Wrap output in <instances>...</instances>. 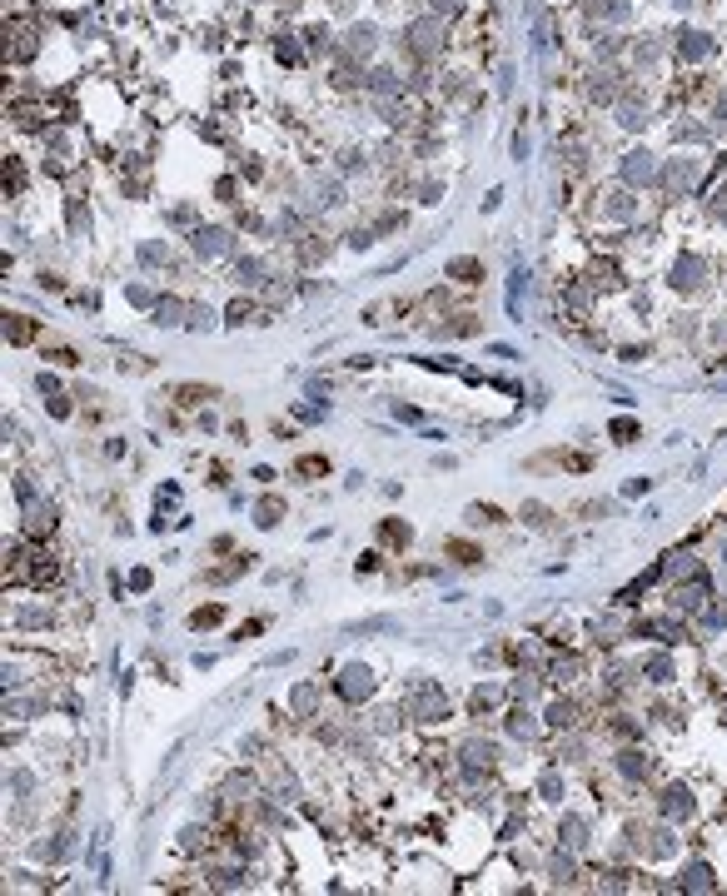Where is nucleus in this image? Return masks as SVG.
<instances>
[{"label": "nucleus", "mask_w": 727, "mask_h": 896, "mask_svg": "<svg viewBox=\"0 0 727 896\" xmlns=\"http://www.w3.org/2000/svg\"><path fill=\"white\" fill-rule=\"evenodd\" d=\"M409 712H414L419 722H439V717L448 712V697L434 687V682H419V687H409Z\"/></svg>", "instance_id": "nucleus-1"}, {"label": "nucleus", "mask_w": 727, "mask_h": 896, "mask_svg": "<svg viewBox=\"0 0 727 896\" xmlns=\"http://www.w3.org/2000/svg\"><path fill=\"white\" fill-rule=\"evenodd\" d=\"M374 687V677H369V668H344V677H339V692H344L349 702H359L364 692Z\"/></svg>", "instance_id": "nucleus-2"}, {"label": "nucleus", "mask_w": 727, "mask_h": 896, "mask_svg": "<svg viewBox=\"0 0 727 896\" xmlns=\"http://www.w3.org/2000/svg\"><path fill=\"white\" fill-rule=\"evenodd\" d=\"M195 249L204 254V259H209V254H215V259L229 254V229H195Z\"/></svg>", "instance_id": "nucleus-3"}, {"label": "nucleus", "mask_w": 727, "mask_h": 896, "mask_svg": "<svg viewBox=\"0 0 727 896\" xmlns=\"http://www.w3.org/2000/svg\"><path fill=\"white\" fill-rule=\"evenodd\" d=\"M653 155H643V149H638V155H628L623 160V180H633V184H653V164H648Z\"/></svg>", "instance_id": "nucleus-4"}, {"label": "nucleus", "mask_w": 727, "mask_h": 896, "mask_svg": "<svg viewBox=\"0 0 727 896\" xmlns=\"http://www.w3.org/2000/svg\"><path fill=\"white\" fill-rule=\"evenodd\" d=\"M6 339H10V344H30L35 324H30V319H20V314H6Z\"/></svg>", "instance_id": "nucleus-5"}, {"label": "nucleus", "mask_w": 727, "mask_h": 896, "mask_svg": "<svg viewBox=\"0 0 727 896\" xmlns=\"http://www.w3.org/2000/svg\"><path fill=\"white\" fill-rule=\"evenodd\" d=\"M697 279H702V264H697V259H677V269H673V284H677V289H693Z\"/></svg>", "instance_id": "nucleus-6"}, {"label": "nucleus", "mask_w": 727, "mask_h": 896, "mask_svg": "<svg viewBox=\"0 0 727 896\" xmlns=\"http://www.w3.org/2000/svg\"><path fill=\"white\" fill-rule=\"evenodd\" d=\"M688 180H697V164H693V160H682V164H673L668 175H662V184H668V189H682Z\"/></svg>", "instance_id": "nucleus-7"}, {"label": "nucleus", "mask_w": 727, "mask_h": 896, "mask_svg": "<svg viewBox=\"0 0 727 896\" xmlns=\"http://www.w3.org/2000/svg\"><path fill=\"white\" fill-rule=\"evenodd\" d=\"M280 513H284V503H280V498H264L260 508H254V518H260V528H274V523H280Z\"/></svg>", "instance_id": "nucleus-8"}, {"label": "nucleus", "mask_w": 727, "mask_h": 896, "mask_svg": "<svg viewBox=\"0 0 727 896\" xmlns=\"http://www.w3.org/2000/svg\"><path fill=\"white\" fill-rule=\"evenodd\" d=\"M463 757H468V767H488V762H494V747H488V742H468Z\"/></svg>", "instance_id": "nucleus-9"}, {"label": "nucleus", "mask_w": 727, "mask_h": 896, "mask_svg": "<svg viewBox=\"0 0 727 896\" xmlns=\"http://www.w3.org/2000/svg\"><path fill=\"white\" fill-rule=\"evenodd\" d=\"M702 597H708V588L697 583V588H677V593H673V603H677V608H702Z\"/></svg>", "instance_id": "nucleus-10"}, {"label": "nucleus", "mask_w": 727, "mask_h": 896, "mask_svg": "<svg viewBox=\"0 0 727 896\" xmlns=\"http://www.w3.org/2000/svg\"><path fill=\"white\" fill-rule=\"evenodd\" d=\"M240 284H264V259H240Z\"/></svg>", "instance_id": "nucleus-11"}, {"label": "nucleus", "mask_w": 727, "mask_h": 896, "mask_svg": "<svg viewBox=\"0 0 727 896\" xmlns=\"http://www.w3.org/2000/svg\"><path fill=\"white\" fill-rule=\"evenodd\" d=\"M662 812H668V817H682V812H688V792H682V787H673V792L662 797Z\"/></svg>", "instance_id": "nucleus-12"}, {"label": "nucleus", "mask_w": 727, "mask_h": 896, "mask_svg": "<svg viewBox=\"0 0 727 896\" xmlns=\"http://www.w3.org/2000/svg\"><path fill=\"white\" fill-rule=\"evenodd\" d=\"M708 50H713V45H708V35H682V55H688V60H702Z\"/></svg>", "instance_id": "nucleus-13"}, {"label": "nucleus", "mask_w": 727, "mask_h": 896, "mask_svg": "<svg viewBox=\"0 0 727 896\" xmlns=\"http://www.w3.org/2000/svg\"><path fill=\"white\" fill-rule=\"evenodd\" d=\"M603 209H608L613 220H628V215H633V200L623 195V189H618V195H608V204H603Z\"/></svg>", "instance_id": "nucleus-14"}, {"label": "nucleus", "mask_w": 727, "mask_h": 896, "mask_svg": "<svg viewBox=\"0 0 727 896\" xmlns=\"http://www.w3.org/2000/svg\"><path fill=\"white\" fill-rule=\"evenodd\" d=\"M448 274H459L463 284H474V279H478L483 269H478V259H454V264H448Z\"/></svg>", "instance_id": "nucleus-15"}, {"label": "nucleus", "mask_w": 727, "mask_h": 896, "mask_svg": "<svg viewBox=\"0 0 727 896\" xmlns=\"http://www.w3.org/2000/svg\"><path fill=\"white\" fill-rule=\"evenodd\" d=\"M548 717H553V727H573V722H578V707H573V702H558Z\"/></svg>", "instance_id": "nucleus-16"}, {"label": "nucleus", "mask_w": 727, "mask_h": 896, "mask_svg": "<svg viewBox=\"0 0 727 896\" xmlns=\"http://www.w3.org/2000/svg\"><path fill=\"white\" fill-rule=\"evenodd\" d=\"M648 677L653 682H673V663L668 657H648Z\"/></svg>", "instance_id": "nucleus-17"}, {"label": "nucleus", "mask_w": 727, "mask_h": 896, "mask_svg": "<svg viewBox=\"0 0 727 896\" xmlns=\"http://www.w3.org/2000/svg\"><path fill=\"white\" fill-rule=\"evenodd\" d=\"M618 767H623L628 777H643V772H648V762L638 757V752H623V757H618Z\"/></svg>", "instance_id": "nucleus-18"}, {"label": "nucleus", "mask_w": 727, "mask_h": 896, "mask_svg": "<svg viewBox=\"0 0 727 896\" xmlns=\"http://www.w3.org/2000/svg\"><path fill=\"white\" fill-rule=\"evenodd\" d=\"M280 60H284V65H304V50L289 45V35H280Z\"/></svg>", "instance_id": "nucleus-19"}, {"label": "nucleus", "mask_w": 727, "mask_h": 896, "mask_svg": "<svg viewBox=\"0 0 727 896\" xmlns=\"http://www.w3.org/2000/svg\"><path fill=\"white\" fill-rule=\"evenodd\" d=\"M448 558H459V563H478V548H474V543H448Z\"/></svg>", "instance_id": "nucleus-20"}, {"label": "nucleus", "mask_w": 727, "mask_h": 896, "mask_svg": "<svg viewBox=\"0 0 727 896\" xmlns=\"http://www.w3.org/2000/svg\"><path fill=\"white\" fill-rule=\"evenodd\" d=\"M682 877H688V886H697V891H702V886H713V871H708V866H688Z\"/></svg>", "instance_id": "nucleus-21"}, {"label": "nucleus", "mask_w": 727, "mask_h": 896, "mask_svg": "<svg viewBox=\"0 0 727 896\" xmlns=\"http://www.w3.org/2000/svg\"><path fill=\"white\" fill-rule=\"evenodd\" d=\"M613 438H618V443H633V438H638V423H633V418H618V423H613Z\"/></svg>", "instance_id": "nucleus-22"}, {"label": "nucleus", "mask_w": 727, "mask_h": 896, "mask_svg": "<svg viewBox=\"0 0 727 896\" xmlns=\"http://www.w3.org/2000/svg\"><path fill=\"white\" fill-rule=\"evenodd\" d=\"M220 617H224V608H200L189 623H195V628H209V623H220Z\"/></svg>", "instance_id": "nucleus-23"}, {"label": "nucleus", "mask_w": 727, "mask_h": 896, "mask_svg": "<svg viewBox=\"0 0 727 896\" xmlns=\"http://www.w3.org/2000/svg\"><path fill=\"white\" fill-rule=\"evenodd\" d=\"M563 846H583V822H563Z\"/></svg>", "instance_id": "nucleus-24"}, {"label": "nucleus", "mask_w": 727, "mask_h": 896, "mask_svg": "<svg viewBox=\"0 0 727 896\" xmlns=\"http://www.w3.org/2000/svg\"><path fill=\"white\" fill-rule=\"evenodd\" d=\"M468 513H474V523H498V518H503L498 508H483V503H474V508H468Z\"/></svg>", "instance_id": "nucleus-25"}, {"label": "nucleus", "mask_w": 727, "mask_h": 896, "mask_svg": "<svg viewBox=\"0 0 727 896\" xmlns=\"http://www.w3.org/2000/svg\"><path fill=\"white\" fill-rule=\"evenodd\" d=\"M523 518H528V523H538V528H548V508H538V503H528V508H523Z\"/></svg>", "instance_id": "nucleus-26"}, {"label": "nucleus", "mask_w": 727, "mask_h": 896, "mask_svg": "<svg viewBox=\"0 0 727 896\" xmlns=\"http://www.w3.org/2000/svg\"><path fill=\"white\" fill-rule=\"evenodd\" d=\"M180 314H185V304H160V324H180Z\"/></svg>", "instance_id": "nucleus-27"}, {"label": "nucleus", "mask_w": 727, "mask_h": 896, "mask_svg": "<svg viewBox=\"0 0 727 896\" xmlns=\"http://www.w3.org/2000/svg\"><path fill=\"white\" fill-rule=\"evenodd\" d=\"M383 538H389V543H403V538H409V528H403V523H383Z\"/></svg>", "instance_id": "nucleus-28"}, {"label": "nucleus", "mask_w": 727, "mask_h": 896, "mask_svg": "<svg viewBox=\"0 0 727 896\" xmlns=\"http://www.w3.org/2000/svg\"><path fill=\"white\" fill-rule=\"evenodd\" d=\"M553 677H558V682H573V677H578V663H558V668H553Z\"/></svg>", "instance_id": "nucleus-29"}, {"label": "nucleus", "mask_w": 727, "mask_h": 896, "mask_svg": "<svg viewBox=\"0 0 727 896\" xmlns=\"http://www.w3.org/2000/svg\"><path fill=\"white\" fill-rule=\"evenodd\" d=\"M299 473H324V458H299Z\"/></svg>", "instance_id": "nucleus-30"}, {"label": "nucleus", "mask_w": 727, "mask_h": 896, "mask_svg": "<svg viewBox=\"0 0 727 896\" xmlns=\"http://www.w3.org/2000/svg\"><path fill=\"white\" fill-rule=\"evenodd\" d=\"M434 6H439V15H448V10L459 15V6H463V0H434Z\"/></svg>", "instance_id": "nucleus-31"}]
</instances>
